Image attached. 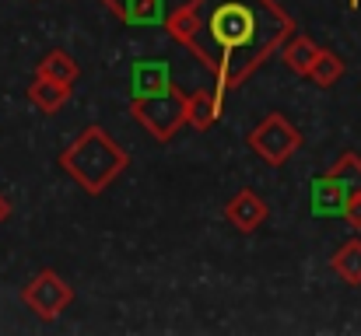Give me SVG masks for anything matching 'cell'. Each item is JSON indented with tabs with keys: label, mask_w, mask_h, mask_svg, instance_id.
Returning <instances> with one entry per match:
<instances>
[{
	"label": "cell",
	"mask_w": 361,
	"mask_h": 336,
	"mask_svg": "<svg viewBox=\"0 0 361 336\" xmlns=\"http://www.w3.org/2000/svg\"><path fill=\"white\" fill-rule=\"evenodd\" d=\"M133 119L161 144H169L183 126H186V92L172 81L165 92L154 95H130Z\"/></svg>",
	"instance_id": "cell-2"
},
{
	"label": "cell",
	"mask_w": 361,
	"mask_h": 336,
	"mask_svg": "<svg viewBox=\"0 0 361 336\" xmlns=\"http://www.w3.org/2000/svg\"><path fill=\"white\" fill-rule=\"evenodd\" d=\"M172 85L169 60H137L130 67V95H154Z\"/></svg>",
	"instance_id": "cell-7"
},
{
	"label": "cell",
	"mask_w": 361,
	"mask_h": 336,
	"mask_svg": "<svg viewBox=\"0 0 361 336\" xmlns=\"http://www.w3.org/2000/svg\"><path fill=\"white\" fill-rule=\"evenodd\" d=\"M351 7H358V0H351Z\"/></svg>",
	"instance_id": "cell-19"
},
{
	"label": "cell",
	"mask_w": 361,
	"mask_h": 336,
	"mask_svg": "<svg viewBox=\"0 0 361 336\" xmlns=\"http://www.w3.org/2000/svg\"><path fill=\"white\" fill-rule=\"evenodd\" d=\"M21 301H25L39 319L53 323V319H60L63 309L74 301V287H71L56 270H39V273L21 287Z\"/></svg>",
	"instance_id": "cell-4"
},
{
	"label": "cell",
	"mask_w": 361,
	"mask_h": 336,
	"mask_svg": "<svg viewBox=\"0 0 361 336\" xmlns=\"http://www.w3.org/2000/svg\"><path fill=\"white\" fill-rule=\"evenodd\" d=\"M67 99H71V88L67 85H56L49 77H39L35 74V81L28 85V102L39 112H46V116H56V112L67 106Z\"/></svg>",
	"instance_id": "cell-12"
},
{
	"label": "cell",
	"mask_w": 361,
	"mask_h": 336,
	"mask_svg": "<svg viewBox=\"0 0 361 336\" xmlns=\"http://www.w3.org/2000/svg\"><path fill=\"white\" fill-rule=\"evenodd\" d=\"M330 270L344 280V284H351V287H361V238H348L334 256H330Z\"/></svg>",
	"instance_id": "cell-13"
},
{
	"label": "cell",
	"mask_w": 361,
	"mask_h": 336,
	"mask_svg": "<svg viewBox=\"0 0 361 336\" xmlns=\"http://www.w3.org/2000/svg\"><path fill=\"white\" fill-rule=\"evenodd\" d=\"M348 197H351V193H348L330 172H323V175L312 179V214H316V218H341Z\"/></svg>",
	"instance_id": "cell-8"
},
{
	"label": "cell",
	"mask_w": 361,
	"mask_h": 336,
	"mask_svg": "<svg viewBox=\"0 0 361 336\" xmlns=\"http://www.w3.org/2000/svg\"><path fill=\"white\" fill-rule=\"evenodd\" d=\"M7 218H11V200H7V197L0 193V224L7 221Z\"/></svg>",
	"instance_id": "cell-18"
},
{
	"label": "cell",
	"mask_w": 361,
	"mask_h": 336,
	"mask_svg": "<svg viewBox=\"0 0 361 336\" xmlns=\"http://www.w3.org/2000/svg\"><path fill=\"white\" fill-rule=\"evenodd\" d=\"M123 25H161L165 21V0H102Z\"/></svg>",
	"instance_id": "cell-9"
},
{
	"label": "cell",
	"mask_w": 361,
	"mask_h": 336,
	"mask_svg": "<svg viewBox=\"0 0 361 336\" xmlns=\"http://www.w3.org/2000/svg\"><path fill=\"white\" fill-rule=\"evenodd\" d=\"M245 144L274 168L288 165V158L302 147V130L284 116V112H267L245 137Z\"/></svg>",
	"instance_id": "cell-3"
},
{
	"label": "cell",
	"mask_w": 361,
	"mask_h": 336,
	"mask_svg": "<svg viewBox=\"0 0 361 336\" xmlns=\"http://www.w3.org/2000/svg\"><path fill=\"white\" fill-rule=\"evenodd\" d=\"M130 165V154L116 144V137L102 126H85L63 151H60V168L88 193L102 197Z\"/></svg>",
	"instance_id": "cell-1"
},
{
	"label": "cell",
	"mask_w": 361,
	"mask_h": 336,
	"mask_svg": "<svg viewBox=\"0 0 361 336\" xmlns=\"http://www.w3.org/2000/svg\"><path fill=\"white\" fill-rule=\"evenodd\" d=\"M204 4L207 0H186V4H179L172 14H165V32L172 35V42H179L183 49H190L211 74H221V63L211 60V53L197 42V35L204 32Z\"/></svg>",
	"instance_id": "cell-5"
},
{
	"label": "cell",
	"mask_w": 361,
	"mask_h": 336,
	"mask_svg": "<svg viewBox=\"0 0 361 336\" xmlns=\"http://www.w3.org/2000/svg\"><path fill=\"white\" fill-rule=\"evenodd\" d=\"M35 74H39V77H49V81H56V85L74 88L78 77H81V67H78V60H74L67 49H49V53L39 56Z\"/></svg>",
	"instance_id": "cell-10"
},
{
	"label": "cell",
	"mask_w": 361,
	"mask_h": 336,
	"mask_svg": "<svg viewBox=\"0 0 361 336\" xmlns=\"http://www.w3.org/2000/svg\"><path fill=\"white\" fill-rule=\"evenodd\" d=\"M326 172H330L348 193H361V154L358 151H344Z\"/></svg>",
	"instance_id": "cell-16"
},
{
	"label": "cell",
	"mask_w": 361,
	"mask_h": 336,
	"mask_svg": "<svg viewBox=\"0 0 361 336\" xmlns=\"http://www.w3.org/2000/svg\"><path fill=\"white\" fill-rule=\"evenodd\" d=\"M305 77H309L316 88H334V85L344 77V56H337V53H330V49H319Z\"/></svg>",
	"instance_id": "cell-15"
},
{
	"label": "cell",
	"mask_w": 361,
	"mask_h": 336,
	"mask_svg": "<svg viewBox=\"0 0 361 336\" xmlns=\"http://www.w3.org/2000/svg\"><path fill=\"white\" fill-rule=\"evenodd\" d=\"M218 116H221V106L207 88H197V92L186 95V123L193 130H211Z\"/></svg>",
	"instance_id": "cell-14"
},
{
	"label": "cell",
	"mask_w": 361,
	"mask_h": 336,
	"mask_svg": "<svg viewBox=\"0 0 361 336\" xmlns=\"http://www.w3.org/2000/svg\"><path fill=\"white\" fill-rule=\"evenodd\" d=\"M225 221L232 224L235 231H242V235L256 231L259 224L267 221V204H263V197L252 193V189H239V193L225 204Z\"/></svg>",
	"instance_id": "cell-6"
},
{
	"label": "cell",
	"mask_w": 361,
	"mask_h": 336,
	"mask_svg": "<svg viewBox=\"0 0 361 336\" xmlns=\"http://www.w3.org/2000/svg\"><path fill=\"white\" fill-rule=\"evenodd\" d=\"M341 218L348 221V228L361 231V193H351V197H348V204H344V214H341Z\"/></svg>",
	"instance_id": "cell-17"
},
{
	"label": "cell",
	"mask_w": 361,
	"mask_h": 336,
	"mask_svg": "<svg viewBox=\"0 0 361 336\" xmlns=\"http://www.w3.org/2000/svg\"><path fill=\"white\" fill-rule=\"evenodd\" d=\"M281 60H284V67L291 70V74H298V77H305L309 74V67H312V60H316V53H319V46L309 39V35H288L284 42H281Z\"/></svg>",
	"instance_id": "cell-11"
}]
</instances>
